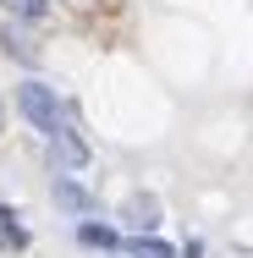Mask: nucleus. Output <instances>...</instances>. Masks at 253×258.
Listing matches in <instances>:
<instances>
[{"mask_svg": "<svg viewBox=\"0 0 253 258\" xmlns=\"http://www.w3.org/2000/svg\"><path fill=\"white\" fill-rule=\"evenodd\" d=\"M182 258H209V242L204 236H182Z\"/></svg>", "mask_w": 253, "mask_h": 258, "instance_id": "9d476101", "label": "nucleus"}, {"mask_svg": "<svg viewBox=\"0 0 253 258\" xmlns=\"http://www.w3.org/2000/svg\"><path fill=\"white\" fill-rule=\"evenodd\" d=\"M110 220L121 231H165V198L149 192V187H132V192H121V204L110 209Z\"/></svg>", "mask_w": 253, "mask_h": 258, "instance_id": "39448f33", "label": "nucleus"}, {"mask_svg": "<svg viewBox=\"0 0 253 258\" xmlns=\"http://www.w3.org/2000/svg\"><path fill=\"white\" fill-rule=\"evenodd\" d=\"M11 115L39 138V143H50L55 132H66V126H88L83 121V104H77V94H66V88H55L44 72H22L11 88Z\"/></svg>", "mask_w": 253, "mask_h": 258, "instance_id": "f257e3e1", "label": "nucleus"}, {"mask_svg": "<svg viewBox=\"0 0 253 258\" xmlns=\"http://www.w3.org/2000/svg\"><path fill=\"white\" fill-rule=\"evenodd\" d=\"M6 115H11V94L0 88V138H6Z\"/></svg>", "mask_w": 253, "mask_h": 258, "instance_id": "9b49d317", "label": "nucleus"}, {"mask_svg": "<svg viewBox=\"0 0 253 258\" xmlns=\"http://www.w3.org/2000/svg\"><path fill=\"white\" fill-rule=\"evenodd\" d=\"M0 55H6L17 72H39V66H44V28L0 17Z\"/></svg>", "mask_w": 253, "mask_h": 258, "instance_id": "20e7f679", "label": "nucleus"}, {"mask_svg": "<svg viewBox=\"0 0 253 258\" xmlns=\"http://www.w3.org/2000/svg\"><path fill=\"white\" fill-rule=\"evenodd\" d=\"M121 258H182V242L165 231H127L121 236Z\"/></svg>", "mask_w": 253, "mask_h": 258, "instance_id": "6e6552de", "label": "nucleus"}, {"mask_svg": "<svg viewBox=\"0 0 253 258\" xmlns=\"http://www.w3.org/2000/svg\"><path fill=\"white\" fill-rule=\"evenodd\" d=\"M121 225L110 220V214H99V220H72V242L83 247V253L94 258H121Z\"/></svg>", "mask_w": 253, "mask_h": 258, "instance_id": "423d86ee", "label": "nucleus"}, {"mask_svg": "<svg viewBox=\"0 0 253 258\" xmlns=\"http://www.w3.org/2000/svg\"><path fill=\"white\" fill-rule=\"evenodd\" d=\"M33 247V225L22 220V209L11 198H0V258H22Z\"/></svg>", "mask_w": 253, "mask_h": 258, "instance_id": "0eeeda50", "label": "nucleus"}, {"mask_svg": "<svg viewBox=\"0 0 253 258\" xmlns=\"http://www.w3.org/2000/svg\"><path fill=\"white\" fill-rule=\"evenodd\" d=\"M0 17H11V22H33V28H44L55 17V0H0Z\"/></svg>", "mask_w": 253, "mask_h": 258, "instance_id": "1a4fd4ad", "label": "nucleus"}, {"mask_svg": "<svg viewBox=\"0 0 253 258\" xmlns=\"http://www.w3.org/2000/svg\"><path fill=\"white\" fill-rule=\"evenodd\" d=\"M50 204L61 220H99V214H110L88 176H50Z\"/></svg>", "mask_w": 253, "mask_h": 258, "instance_id": "7ed1b4c3", "label": "nucleus"}, {"mask_svg": "<svg viewBox=\"0 0 253 258\" xmlns=\"http://www.w3.org/2000/svg\"><path fill=\"white\" fill-rule=\"evenodd\" d=\"M39 165H44V176H83L94 165L88 126H66V132H55L50 143H39Z\"/></svg>", "mask_w": 253, "mask_h": 258, "instance_id": "f03ea898", "label": "nucleus"}]
</instances>
